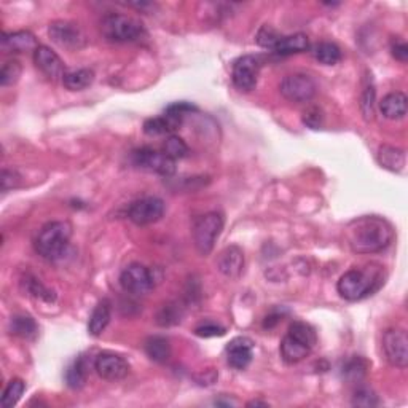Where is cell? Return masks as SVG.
Instances as JSON below:
<instances>
[{"label":"cell","mask_w":408,"mask_h":408,"mask_svg":"<svg viewBox=\"0 0 408 408\" xmlns=\"http://www.w3.org/2000/svg\"><path fill=\"white\" fill-rule=\"evenodd\" d=\"M120 284L123 291L132 295H144L154 289L155 286V276L144 265L141 263H131L130 267L123 269L120 276Z\"/></svg>","instance_id":"obj_7"},{"label":"cell","mask_w":408,"mask_h":408,"mask_svg":"<svg viewBox=\"0 0 408 408\" xmlns=\"http://www.w3.org/2000/svg\"><path fill=\"white\" fill-rule=\"evenodd\" d=\"M224 230V217L219 213H208L196 220L193 227L195 248L201 255L213 252L215 239Z\"/></svg>","instance_id":"obj_5"},{"label":"cell","mask_w":408,"mask_h":408,"mask_svg":"<svg viewBox=\"0 0 408 408\" xmlns=\"http://www.w3.org/2000/svg\"><path fill=\"white\" fill-rule=\"evenodd\" d=\"M367 372V363L361 357H354L343 367V376L350 381H359Z\"/></svg>","instance_id":"obj_34"},{"label":"cell","mask_w":408,"mask_h":408,"mask_svg":"<svg viewBox=\"0 0 408 408\" xmlns=\"http://www.w3.org/2000/svg\"><path fill=\"white\" fill-rule=\"evenodd\" d=\"M165 214L163 200L156 196H147V198L137 200L130 206L128 217L136 225H150L158 222Z\"/></svg>","instance_id":"obj_10"},{"label":"cell","mask_w":408,"mask_h":408,"mask_svg":"<svg viewBox=\"0 0 408 408\" xmlns=\"http://www.w3.org/2000/svg\"><path fill=\"white\" fill-rule=\"evenodd\" d=\"M283 36H279L278 31H274L272 26H262L260 31L257 32V43L263 48H269V50H274V47L278 45L279 40H281Z\"/></svg>","instance_id":"obj_36"},{"label":"cell","mask_w":408,"mask_h":408,"mask_svg":"<svg viewBox=\"0 0 408 408\" xmlns=\"http://www.w3.org/2000/svg\"><path fill=\"white\" fill-rule=\"evenodd\" d=\"M383 284L381 272L376 268H352L340 278L337 291L348 302H359L368 297Z\"/></svg>","instance_id":"obj_2"},{"label":"cell","mask_w":408,"mask_h":408,"mask_svg":"<svg viewBox=\"0 0 408 408\" xmlns=\"http://www.w3.org/2000/svg\"><path fill=\"white\" fill-rule=\"evenodd\" d=\"M252 350L254 343L250 338L238 337L230 341L227 346L230 367H233L235 370H244V368H248L250 361H252Z\"/></svg>","instance_id":"obj_15"},{"label":"cell","mask_w":408,"mask_h":408,"mask_svg":"<svg viewBox=\"0 0 408 408\" xmlns=\"http://www.w3.org/2000/svg\"><path fill=\"white\" fill-rule=\"evenodd\" d=\"M289 335L293 337L295 340H298L300 343H303V345L308 346L309 350H313L317 341L316 332H314V328L307 322L297 321L291 324V327H289Z\"/></svg>","instance_id":"obj_29"},{"label":"cell","mask_w":408,"mask_h":408,"mask_svg":"<svg viewBox=\"0 0 408 408\" xmlns=\"http://www.w3.org/2000/svg\"><path fill=\"white\" fill-rule=\"evenodd\" d=\"M101 31L110 42L128 43L137 42L145 36L144 26L137 19L126 14H107L101 23Z\"/></svg>","instance_id":"obj_4"},{"label":"cell","mask_w":408,"mask_h":408,"mask_svg":"<svg viewBox=\"0 0 408 408\" xmlns=\"http://www.w3.org/2000/svg\"><path fill=\"white\" fill-rule=\"evenodd\" d=\"M23 67L16 59H12V61H7L3 64L2 71H0V85L2 86H12L19 80L21 77Z\"/></svg>","instance_id":"obj_32"},{"label":"cell","mask_w":408,"mask_h":408,"mask_svg":"<svg viewBox=\"0 0 408 408\" xmlns=\"http://www.w3.org/2000/svg\"><path fill=\"white\" fill-rule=\"evenodd\" d=\"M10 333L23 340H36L38 335V326L31 316L26 314H16L10 321Z\"/></svg>","instance_id":"obj_21"},{"label":"cell","mask_w":408,"mask_h":408,"mask_svg":"<svg viewBox=\"0 0 408 408\" xmlns=\"http://www.w3.org/2000/svg\"><path fill=\"white\" fill-rule=\"evenodd\" d=\"M375 101H376V91L375 85H373L372 75L367 77L365 83H363V90L361 96V110L365 120H372L375 115Z\"/></svg>","instance_id":"obj_30"},{"label":"cell","mask_w":408,"mask_h":408,"mask_svg":"<svg viewBox=\"0 0 408 408\" xmlns=\"http://www.w3.org/2000/svg\"><path fill=\"white\" fill-rule=\"evenodd\" d=\"M324 115L322 110L317 109V107H309V109L304 110L303 114V123L311 130H319L322 126Z\"/></svg>","instance_id":"obj_38"},{"label":"cell","mask_w":408,"mask_h":408,"mask_svg":"<svg viewBox=\"0 0 408 408\" xmlns=\"http://www.w3.org/2000/svg\"><path fill=\"white\" fill-rule=\"evenodd\" d=\"M195 333L201 338L222 337V335H225V328L217 326V324H203V326L195 328Z\"/></svg>","instance_id":"obj_39"},{"label":"cell","mask_w":408,"mask_h":408,"mask_svg":"<svg viewBox=\"0 0 408 408\" xmlns=\"http://www.w3.org/2000/svg\"><path fill=\"white\" fill-rule=\"evenodd\" d=\"M37 38L29 31H19L2 36V50L5 53H24L37 50Z\"/></svg>","instance_id":"obj_17"},{"label":"cell","mask_w":408,"mask_h":408,"mask_svg":"<svg viewBox=\"0 0 408 408\" xmlns=\"http://www.w3.org/2000/svg\"><path fill=\"white\" fill-rule=\"evenodd\" d=\"M24 286H26L27 292L31 293V295H34V297H36V298L45 300V302H48V303L55 302L56 295L50 291V289H47L45 286H43V284L40 281H37L36 278H27L26 281H24Z\"/></svg>","instance_id":"obj_35"},{"label":"cell","mask_w":408,"mask_h":408,"mask_svg":"<svg viewBox=\"0 0 408 408\" xmlns=\"http://www.w3.org/2000/svg\"><path fill=\"white\" fill-rule=\"evenodd\" d=\"M392 55H394L396 59H399V61L405 62L408 59V47L405 42H399V43H394L392 45Z\"/></svg>","instance_id":"obj_41"},{"label":"cell","mask_w":408,"mask_h":408,"mask_svg":"<svg viewBox=\"0 0 408 408\" xmlns=\"http://www.w3.org/2000/svg\"><path fill=\"white\" fill-rule=\"evenodd\" d=\"M50 38L59 47L69 48V50H78L86 43L85 34L78 24L67 23V21H56L53 23L50 29H48Z\"/></svg>","instance_id":"obj_11"},{"label":"cell","mask_w":408,"mask_h":408,"mask_svg":"<svg viewBox=\"0 0 408 408\" xmlns=\"http://www.w3.org/2000/svg\"><path fill=\"white\" fill-rule=\"evenodd\" d=\"M248 407H268L267 402H260V400H254V402H249Z\"/></svg>","instance_id":"obj_42"},{"label":"cell","mask_w":408,"mask_h":408,"mask_svg":"<svg viewBox=\"0 0 408 408\" xmlns=\"http://www.w3.org/2000/svg\"><path fill=\"white\" fill-rule=\"evenodd\" d=\"M407 102L408 101L404 93H391V95L383 97V101L380 102V110L389 120H400L407 115Z\"/></svg>","instance_id":"obj_19"},{"label":"cell","mask_w":408,"mask_h":408,"mask_svg":"<svg viewBox=\"0 0 408 408\" xmlns=\"http://www.w3.org/2000/svg\"><path fill=\"white\" fill-rule=\"evenodd\" d=\"M309 352H311V350H309L308 346H304L303 343L295 340V338L289 335V333L284 337V340L281 343V356L287 363H297L300 361H303Z\"/></svg>","instance_id":"obj_24"},{"label":"cell","mask_w":408,"mask_h":408,"mask_svg":"<svg viewBox=\"0 0 408 408\" xmlns=\"http://www.w3.org/2000/svg\"><path fill=\"white\" fill-rule=\"evenodd\" d=\"M0 182H2V191H8V190L18 189L19 182H21V177H19L16 171L3 169L2 179H0Z\"/></svg>","instance_id":"obj_40"},{"label":"cell","mask_w":408,"mask_h":408,"mask_svg":"<svg viewBox=\"0 0 408 408\" xmlns=\"http://www.w3.org/2000/svg\"><path fill=\"white\" fill-rule=\"evenodd\" d=\"M260 62L255 56H243L233 64L232 78L235 86L241 91H252L257 86Z\"/></svg>","instance_id":"obj_12"},{"label":"cell","mask_w":408,"mask_h":408,"mask_svg":"<svg viewBox=\"0 0 408 408\" xmlns=\"http://www.w3.org/2000/svg\"><path fill=\"white\" fill-rule=\"evenodd\" d=\"M110 322V303L109 300H102L96 304V308L93 309V314L88 322V332L93 337L102 335V332L106 331V327Z\"/></svg>","instance_id":"obj_22"},{"label":"cell","mask_w":408,"mask_h":408,"mask_svg":"<svg viewBox=\"0 0 408 408\" xmlns=\"http://www.w3.org/2000/svg\"><path fill=\"white\" fill-rule=\"evenodd\" d=\"M95 370L107 381L123 380L130 372V365L121 356L115 352H101L95 361Z\"/></svg>","instance_id":"obj_13"},{"label":"cell","mask_w":408,"mask_h":408,"mask_svg":"<svg viewBox=\"0 0 408 408\" xmlns=\"http://www.w3.org/2000/svg\"><path fill=\"white\" fill-rule=\"evenodd\" d=\"M132 161L137 168L152 171L163 177H171L176 173V160L166 155L165 152H156L145 147V149L132 152Z\"/></svg>","instance_id":"obj_8"},{"label":"cell","mask_w":408,"mask_h":408,"mask_svg":"<svg viewBox=\"0 0 408 408\" xmlns=\"http://www.w3.org/2000/svg\"><path fill=\"white\" fill-rule=\"evenodd\" d=\"M378 163L392 173H400L405 166V152L392 145H381L378 150Z\"/></svg>","instance_id":"obj_20"},{"label":"cell","mask_w":408,"mask_h":408,"mask_svg":"<svg viewBox=\"0 0 408 408\" xmlns=\"http://www.w3.org/2000/svg\"><path fill=\"white\" fill-rule=\"evenodd\" d=\"M380 404V400H378V397L375 396V392L372 389H368V387H361V389H357L354 392L352 396V405L354 407H376Z\"/></svg>","instance_id":"obj_37"},{"label":"cell","mask_w":408,"mask_h":408,"mask_svg":"<svg viewBox=\"0 0 408 408\" xmlns=\"http://www.w3.org/2000/svg\"><path fill=\"white\" fill-rule=\"evenodd\" d=\"M88 362L86 359L80 356L75 361L72 362V365L67 368L66 372V381L67 386L72 387V389H80V387L85 386L88 380Z\"/></svg>","instance_id":"obj_26"},{"label":"cell","mask_w":408,"mask_h":408,"mask_svg":"<svg viewBox=\"0 0 408 408\" xmlns=\"http://www.w3.org/2000/svg\"><path fill=\"white\" fill-rule=\"evenodd\" d=\"M165 154L173 160L185 158L189 155V145L179 136H169L165 142Z\"/></svg>","instance_id":"obj_33"},{"label":"cell","mask_w":408,"mask_h":408,"mask_svg":"<svg viewBox=\"0 0 408 408\" xmlns=\"http://www.w3.org/2000/svg\"><path fill=\"white\" fill-rule=\"evenodd\" d=\"M145 352L152 361L155 362H166L171 356V346L169 341L163 337H150L145 341Z\"/></svg>","instance_id":"obj_28"},{"label":"cell","mask_w":408,"mask_h":408,"mask_svg":"<svg viewBox=\"0 0 408 408\" xmlns=\"http://www.w3.org/2000/svg\"><path fill=\"white\" fill-rule=\"evenodd\" d=\"M95 82V72L91 69H78V71L67 72L62 78L64 86L69 91H82Z\"/></svg>","instance_id":"obj_25"},{"label":"cell","mask_w":408,"mask_h":408,"mask_svg":"<svg viewBox=\"0 0 408 408\" xmlns=\"http://www.w3.org/2000/svg\"><path fill=\"white\" fill-rule=\"evenodd\" d=\"M309 48V40L304 34H295V36L283 37L276 47H274V53L281 56L297 55V53H303Z\"/></svg>","instance_id":"obj_23"},{"label":"cell","mask_w":408,"mask_h":408,"mask_svg":"<svg viewBox=\"0 0 408 408\" xmlns=\"http://www.w3.org/2000/svg\"><path fill=\"white\" fill-rule=\"evenodd\" d=\"M34 62L51 80H58V78H64L66 75V69H64L61 58L45 45H38L37 50L34 51Z\"/></svg>","instance_id":"obj_14"},{"label":"cell","mask_w":408,"mask_h":408,"mask_svg":"<svg viewBox=\"0 0 408 408\" xmlns=\"http://www.w3.org/2000/svg\"><path fill=\"white\" fill-rule=\"evenodd\" d=\"M383 352L392 367L405 368L408 365V337L402 328H389L383 335Z\"/></svg>","instance_id":"obj_6"},{"label":"cell","mask_w":408,"mask_h":408,"mask_svg":"<svg viewBox=\"0 0 408 408\" xmlns=\"http://www.w3.org/2000/svg\"><path fill=\"white\" fill-rule=\"evenodd\" d=\"M72 227L69 222H50L40 230L36 239V250L45 260L56 262L66 254Z\"/></svg>","instance_id":"obj_3"},{"label":"cell","mask_w":408,"mask_h":408,"mask_svg":"<svg viewBox=\"0 0 408 408\" xmlns=\"http://www.w3.org/2000/svg\"><path fill=\"white\" fill-rule=\"evenodd\" d=\"M182 120H184V117L168 114V112H166L163 117H155L145 120L144 132L147 136L171 134V132H174L177 128L182 125Z\"/></svg>","instance_id":"obj_18"},{"label":"cell","mask_w":408,"mask_h":408,"mask_svg":"<svg viewBox=\"0 0 408 408\" xmlns=\"http://www.w3.org/2000/svg\"><path fill=\"white\" fill-rule=\"evenodd\" d=\"M345 238L352 252L375 254L391 244L394 230L387 220L376 215H365L346 225Z\"/></svg>","instance_id":"obj_1"},{"label":"cell","mask_w":408,"mask_h":408,"mask_svg":"<svg viewBox=\"0 0 408 408\" xmlns=\"http://www.w3.org/2000/svg\"><path fill=\"white\" fill-rule=\"evenodd\" d=\"M313 56L324 66H335L341 61V50L332 42H321L313 48Z\"/></svg>","instance_id":"obj_27"},{"label":"cell","mask_w":408,"mask_h":408,"mask_svg":"<svg viewBox=\"0 0 408 408\" xmlns=\"http://www.w3.org/2000/svg\"><path fill=\"white\" fill-rule=\"evenodd\" d=\"M24 391H26V385H24L23 380H19V378H14L8 383V386L5 387L3 391V396H2V407L3 408H12L14 407L21 399V396L24 394Z\"/></svg>","instance_id":"obj_31"},{"label":"cell","mask_w":408,"mask_h":408,"mask_svg":"<svg viewBox=\"0 0 408 408\" xmlns=\"http://www.w3.org/2000/svg\"><path fill=\"white\" fill-rule=\"evenodd\" d=\"M316 90V82L307 73H292L281 82V95L292 102L311 101Z\"/></svg>","instance_id":"obj_9"},{"label":"cell","mask_w":408,"mask_h":408,"mask_svg":"<svg viewBox=\"0 0 408 408\" xmlns=\"http://www.w3.org/2000/svg\"><path fill=\"white\" fill-rule=\"evenodd\" d=\"M219 272L227 278H238L244 268V254L238 245H230L217 259Z\"/></svg>","instance_id":"obj_16"}]
</instances>
